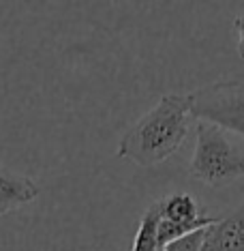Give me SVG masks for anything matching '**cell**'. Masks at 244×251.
<instances>
[{"label": "cell", "mask_w": 244, "mask_h": 251, "mask_svg": "<svg viewBox=\"0 0 244 251\" xmlns=\"http://www.w3.org/2000/svg\"><path fill=\"white\" fill-rule=\"evenodd\" d=\"M191 103L197 123H210L244 135V82L229 79L208 84L191 93Z\"/></svg>", "instance_id": "3"}, {"label": "cell", "mask_w": 244, "mask_h": 251, "mask_svg": "<svg viewBox=\"0 0 244 251\" xmlns=\"http://www.w3.org/2000/svg\"><path fill=\"white\" fill-rule=\"evenodd\" d=\"M156 227H158V208H156V204H152V206L144 213V217H141L139 227H137L135 238H133L131 251H163L165 249V247H161V243H158Z\"/></svg>", "instance_id": "7"}, {"label": "cell", "mask_w": 244, "mask_h": 251, "mask_svg": "<svg viewBox=\"0 0 244 251\" xmlns=\"http://www.w3.org/2000/svg\"><path fill=\"white\" fill-rule=\"evenodd\" d=\"M156 208H158V243L161 247H167L169 243L178 241V238L193 234L197 230H206V227L214 226L221 217L217 215H206L200 206L195 198L191 193H172L165 196L163 200H158Z\"/></svg>", "instance_id": "4"}, {"label": "cell", "mask_w": 244, "mask_h": 251, "mask_svg": "<svg viewBox=\"0 0 244 251\" xmlns=\"http://www.w3.org/2000/svg\"><path fill=\"white\" fill-rule=\"evenodd\" d=\"M234 28L238 32V54H240V58L244 60V15H238L234 22Z\"/></svg>", "instance_id": "9"}, {"label": "cell", "mask_w": 244, "mask_h": 251, "mask_svg": "<svg viewBox=\"0 0 244 251\" xmlns=\"http://www.w3.org/2000/svg\"><path fill=\"white\" fill-rule=\"evenodd\" d=\"M203 234H206V230H197L193 234H186V236L178 238V241L169 243L163 251H201Z\"/></svg>", "instance_id": "8"}, {"label": "cell", "mask_w": 244, "mask_h": 251, "mask_svg": "<svg viewBox=\"0 0 244 251\" xmlns=\"http://www.w3.org/2000/svg\"><path fill=\"white\" fill-rule=\"evenodd\" d=\"M39 198V185L28 176L0 168V217L28 206Z\"/></svg>", "instance_id": "6"}, {"label": "cell", "mask_w": 244, "mask_h": 251, "mask_svg": "<svg viewBox=\"0 0 244 251\" xmlns=\"http://www.w3.org/2000/svg\"><path fill=\"white\" fill-rule=\"evenodd\" d=\"M201 251H244V206L206 227Z\"/></svg>", "instance_id": "5"}, {"label": "cell", "mask_w": 244, "mask_h": 251, "mask_svg": "<svg viewBox=\"0 0 244 251\" xmlns=\"http://www.w3.org/2000/svg\"><path fill=\"white\" fill-rule=\"evenodd\" d=\"M193 121V103L189 95H163L118 144L116 155L141 168L163 163L184 144Z\"/></svg>", "instance_id": "1"}, {"label": "cell", "mask_w": 244, "mask_h": 251, "mask_svg": "<svg viewBox=\"0 0 244 251\" xmlns=\"http://www.w3.org/2000/svg\"><path fill=\"white\" fill-rule=\"evenodd\" d=\"M195 135V151L189 165L193 178L208 187H225L244 176V152L231 144L223 129L197 123Z\"/></svg>", "instance_id": "2"}]
</instances>
